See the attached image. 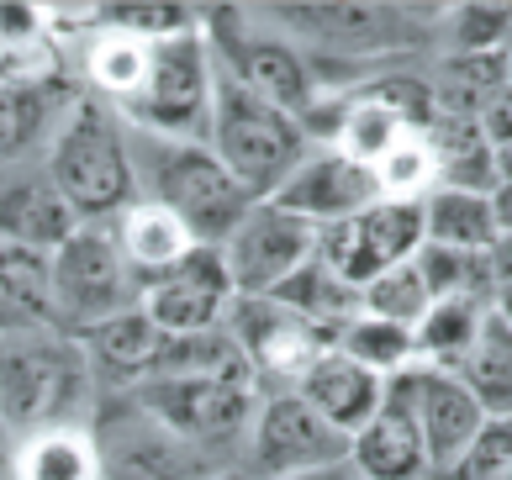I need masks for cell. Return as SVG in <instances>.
<instances>
[{"instance_id":"37","label":"cell","mask_w":512,"mask_h":480,"mask_svg":"<svg viewBox=\"0 0 512 480\" xmlns=\"http://www.w3.org/2000/svg\"><path fill=\"white\" fill-rule=\"evenodd\" d=\"M491 211H497V233L512 238V185H497V190H491Z\"/></svg>"},{"instance_id":"18","label":"cell","mask_w":512,"mask_h":480,"mask_svg":"<svg viewBox=\"0 0 512 480\" xmlns=\"http://www.w3.org/2000/svg\"><path fill=\"white\" fill-rule=\"evenodd\" d=\"M349 465L365 480H428L423 438H417L412 407L396 380H386V396L375 407V417L349 438Z\"/></svg>"},{"instance_id":"33","label":"cell","mask_w":512,"mask_h":480,"mask_svg":"<svg viewBox=\"0 0 512 480\" xmlns=\"http://www.w3.org/2000/svg\"><path fill=\"white\" fill-rule=\"evenodd\" d=\"M96 22L111 27V32L143 37V43H159V37H175V32L201 27V11L196 6H148V0H138V6H101Z\"/></svg>"},{"instance_id":"44","label":"cell","mask_w":512,"mask_h":480,"mask_svg":"<svg viewBox=\"0 0 512 480\" xmlns=\"http://www.w3.org/2000/svg\"><path fill=\"white\" fill-rule=\"evenodd\" d=\"M0 480H11V470H6V465H0Z\"/></svg>"},{"instance_id":"23","label":"cell","mask_w":512,"mask_h":480,"mask_svg":"<svg viewBox=\"0 0 512 480\" xmlns=\"http://www.w3.org/2000/svg\"><path fill=\"white\" fill-rule=\"evenodd\" d=\"M111 238H117V248H122V259H127V270L138 275V285L148 280V275H159V270H169L175 259H185L191 254V233L169 217V211H159L154 201H132L117 222H111Z\"/></svg>"},{"instance_id":"24","label":"cell","mask_w":512,"mask_h":480,"mask_svg":"<svg viewBox=\"0 0 512 480\" xmlns=\"http://www.w3.org/2000/svg\"><path fill=\"white\" fill-rule=\"evenodd\" d=\"M11 480H101V444L85 428H43L16 438Z\"/></svg>"},{"instance_id":"43","label":"cell","mask_w":512,"mask_h":480,"mask_svg":"<svg viewBox=\"0 0 512 480\" xmlns=\"http://www.w3.org/2000/svg\"><path fill=\"white\" fill-rule=\"evenodd\" d=\"M502 59H507V90H512V37H507V48H502Z\"/></svg>"},{"instance_id":"3","label":"cell","mask_w":512,"mask_h":480,"mask_svg":"<svg viewBox=\"0 0 512 480\" xmlns=\"http://www.w3.org/2000/svg\"><path fill=\"white\" fill-rule=\"evenodd\" d=\"M90 380L96 375L69 333H0V422L11 438H32L43 428H80Z\"/></svg>"},{"instance_id":"17","label":"cell","mask_w":512,"mask_h":480,"mask_svg":"<svg viewBox=\"0 0 512 480\" xmlns=\"http://www.w3.org/2000/svg\"><path fill=\"white\" fill-rule=\"evenodd\" d=\"M74 227L80 222L64 206L59 185L48 180L43 159L0 164V243L32 248V254H53Z\"/></svg>"},{"instance_id":"9","label":"cell","mask_w":512,"mask_h":480,"mask_svg":"<svg viewBox=\"0 0 512 480\" xmlns=\"http://www.w3.org/2000/svg\"><path fill=\"white\" fill-rule=\"evenodd\" d=\"M417 248H423V206L417 201H375L349 222H328L317 227L312 238V259L322 270H333L344 285L365 291V285L381 275L407 264Z\"/></svg>"},{"instance_id":"26","label":"cell","mask_w":512,"mask_h":480,"mask_svg":"<svg viewBox=\"0 0 512 480\" xmlns=\"http://www.w3.org/2000/svg\"><path fill=\"white\" fill-rule=\"evenodd\" d=\"M270 301L296 312V317H307V322H317V328H328V333H338L349 317H359V291L344 285L333 270H322L317 259H307L296 275L280 280L270 291Z\"/></svg>"},{"instance_id":"15","label":"cell","mask_w":512,"mask_h":480,"mask_svg":"<svg viewBox=\"0 0 512 480\" xmlns=\"http://www.w3.org/2000/svg\"><path fill=\"white\" fill-rule=\"evenodd\" d=\"M270 201L312 227H328V222H349L365 206H375L381 185H375V169L349 159L344 148H312Z\"/></svg>"},{"instance_id":"28","label":"cell","mask_w":512,"mask_h":480,"mask_svg":"<svg viewBox=\"0 0 512 480\" xmlns=\"http://www.w3.org/2000/svg\"><path fill=\"white\" fill-rule=\"evenodd\" d=\"M417 275H423L428 296L433 301H497V264H491V254H460V248H439V243H423L412 254Z\"/></svg>"},{"instance_id":"12","label":"cell","mask_w":512,"mask_h":480,"mask_svg":"<svg viewBox=\"0 0 512 480\" xmlns=\"http://www.w3.org/2000/svg\"><path fill=\"white\" fill-rule=\"evenodd\" d=\"M312 238H317L312 222L280 211L275 201H254L227 233V243L217 248L227 264V280H233V296H270L280 280L312 259Z\"/></svg>"},{"instance_id":"30","label":"cell","mask_w":512,"mask_h":480,"mask_svg":"<svg viewBox=\"0 0 512 480\" xmlns=\"http://www.w3.org/2000/svg\"><path fill=\"white\" fill-rule=\"evenodd\" d=\"M143 69H148V43L143 37L101 27V37L85 48V74H90V85H96L101 95H111V106H122L127 95L138 90Z\"/></svg>"},{"instance_id":"6","label":"cell","mask_w":512,"mask_h":480,"mask_svg":"<svg viewBox=\"0 0 512 480\" xmlns=\"http://www.w3.org/2000/svg\"><path fill=\"white\" fill-rule=\"evenodd\" d=\"M206 48H212V64L238 80L249 95L270 101L275 111H286L307 127L312 106H317V74L307 64V53L291 43V32L254 22L249 11H212L201 16Z\"/></svg>"},{"instance_id":"40","label":"cell","mask_w":512,"mask_h":480,"mask_svg":"<svg viewBox=\"0 0 512 480\" xmlns=\"http://www.w3.org/2000/svg\"><path fill=\"white\" fill-rule=\"evenodd\" d=\"M491 312H497V322L512 333V291H497V301H491Z\"/></svg>"},{"instance_id":"13","label":"cell","mask_w":512,"mask_h":480,"mask_svg":"<svg viewBox=\"0 0 512 480\" xmlns=\"http://www.w3.org/2000/svg\"><path fill=\"white\" fill-rule=\"evenodd\" d=\"M227 306H233V280L217 248H191L185 259H175L169 270L148 275L138 291V312L154 322L164 338L185 333H212L222 328Z\"/></svg>"},{"instance_id":"1","label":"cell","mask_w":512,"mask_h":480,"mask_svg":"<svg viewBox=\"0 0 512 480\" xmlns=\"http://www.w3.org/2000/svg\"><path fill=\"white\" fill-rule=\"evenodd\" d=\"M127 153L138 201H154L159 211H169L196 248H222L238 217L254 206L249 190L227 175L206 143H164L127 127Z\"/></svg>"},{"instance_id":"25","label":"cell","mask_w":512,"mask_h":480,"mask_svg":"<svg viewBox=\"0 0 512 480\" xmlns=\"http://www.w3.org/2000/svg\"><path fill=\"white\" fill-rule=\"evenodd\" d=\"M486 312L491 306L486 301H460V296H449V301H433L423 322L412 328V349H417V364H428V370H460V359L476 349V338L486 328Z\"/></svg>"},{"instance_id":"5","label":"cell","mask_w":512,"mask_h":480,"mask_svg":"<svg viewBox=\"0 0 512 480\" xmlns=\"http://www.w3.org/2000/svg\"><path fill=\"white\" fill-rule=\"evenodd\" d=\"M212 85H217V64L206 48V32H175L148 43V69L138 90L122 106H111L122 117V127L148 132L164 143H206L212 127Z\"/></svg>"},{"instance_id":"32","label":"cell","mask_w":512,"mask_h":480,"mask_svg":"<svg viewBox=\"0 0 512 480\" xmlns=\"http://www.w3.org/2000/svg\"><path fill=\"white\" fill-rule=\"evenodd\" d=\"M444 480H512V417H486V428L444 470Z\"/></svg>"},{"instance_id":"21","label":"cell","mask_w":512,"mask_h":480,"mask_svg":"<svg viewBox=\"0 0 512 480\" xmlns=\"http://www.w3.org/2000/svg\"><path fill=\"white\" fill-rule=\"evenodd\" d=\"M423 243L460 248V254H491L502 243L497 211L486 190H460V185H433L423 201Z\"/></svg>"},{"instance_id":"16","label":"cell","mask_w":512,"mask_h":480,"mask_svg":"<svg viewBox=\"0 0 512 480\" xmlns=\"http://www.w3.org/2000/svg\"><path fill=\"white\" fill-rule=\"evenodd\" d=\"M74 101L80 95L59 74H37V69L0 74V164L43 159Z\"/></svg>"},{"instance_id":"11","label":"cell","mask_w":512,"mask_h":480,"mask_svg":"<svg viewBox=\"0 0 512 480\" xmlns=\"http://www.w3.org/2000/svg\"><path fill=\"white\" fill-rule=\"evenodd\" d=\"M349 459V438L333 433L291 386L275 396H259L254 422H249V475L254 480H280L301 470H322Z\"/></svg>"},{"instance_id":"31","label":"cell","mask_w":512,"mask_h":480,"mask_svg":"<svg viewBox=\"0 0 512 480\" xmlns=\"http://www.w3.org/2000/svg\"><path fill=\"white\" fill-rule=\"evenodd\" d=\"M428 306H433V296H428V285H423V275H417L412 259L396 264V270H381L365 291H359V312L381 317V322H396V328H407V333L423 322Z\"/></svg>"},{"instance_id":"29","label":"cell","mask_w":512,"mask_h":480,"mask_svg":"<svg viewBox=\"0 0 512 480\" xmlns=\"http://www.w3.org/2000/svg\"><path fill=\"white\" fill-rule=\"evenodd\" d=\"M333 349L344 354V359H354V364H365V370H370V375H381V380H391V375H402V370H412V364H417L412 333H407V328H396V322L365 317V312L349 317L344 328H338Z\"/></svg>"},{"instance_id":"38","label":"cell","mask_w":512,"mask_h":480,"mask_svg":"<svg viewBox=\"0 0 512 480\" xmlns=\"http://www.w3.org/2000/svg\"><path fill=\"white\" fill-rule=\"evenodd\" d=\"M491 264H497V291H512V238L491 248Z\"/></svg>"},{"instance_id":"20","label":"cell","mask_w":512,"mask_h":480,"mask_svg":"<svg viewBox=\"0 0 512 480\" xmlns=\"http://www.w3.org/2000/svg\"><path fill=\"white\" fill-rule=\"evenodd\" d=\"M74 343H80L90 375L122 380V386H143V380L159 370V354H164V333L138 312V306L96 322V328H85V333H74Z\"/></svg>"},{"instance_id":"42","label":"cell","mask_w":512,"mask_h":480,"mask_svg":"<svg viewBox=\"0 0 512 480\" xmlns=\"http://www.w3.org/2000/svg\"><path fill=\"white\" fill-rule=\"evenodd\" d=\"M201 480H254L249 470H212V475H201Z\"/></svg>"},{"instance_id":"14","label":"cell","mask_w":512,"mask_h":480,"mask_svg":"<svg viewBox=\"0 0 512 480\" xmlns=\"http://www.w3.org/2000/svg\"><path fill=\"white\" fill-rule=\"evenodd\" d=\"M402 386L417 438H423V459H428V480H444V470L470 449V438L486 428V412L476 407V396L460 386V375L449 370H428V364H412V370L391 375Z\"/></svg>"},{"instance_id":"39","label":"cell","mask_w":512,"mask_h":480,"mask_svg":"<svg viewBox=\"0 0 512 480\" xmlns=\"http://www.w3.org/2000/svg\"><path fill=\"white\" fill-rule=\"evenodd\" d=\"M491 169H497V185H512V138L491 148Z\"/></svg>"},{"instance_id":"36","label":"cell","mask_w":512,"mask_h":480,"mask_svg":"<svg viewBox=\"0 0 512 480\" xmlns=\"http://www.w3.org/2000/svg\"><path fill=\"white\" fill-rule=\"evenodd\" d=\"M280 480H365L349 459H338V465H322V470H301V475H280Z\"/></svg>"},{"instance_id":"19","label":"cell","mask_w":512,"mask_h":480,"mask_svg":"<svg viewBox=\"0 0 512 480\" xmlns=\"http://www.w3.org/2000/svg\"><path fill=\"white\" fill-rule=\"evenodd\" d=\"M307 407L328 422L333 433H344V438H354L365 422L375 417V407H381V396H386V380L381 375H370L365 364H354V359H344L338 349H328L307 375L291 386Z\"/></svg>"},{"instance_id":"34","label":"cell","mask_w":512,"mask_h":480,"mask_svg":"<svg viewBox=\"0 0 512 480\" xmlns=\"http://www.w3.org/2000/svg\"><path fill=\"white\" fill-rule=\"evenodd\" d=\"M454 53H502L512 37V6H454L449 11Z\"/></svg>"},{"instance_id":"41","label":"cell","mask_w":512,"mask_h":480,"mask_svg":"<svg viewBox=\"0 0 512 480\" xmlns=\"http://www.w3.org/2000/svg\"><path fill=\"white\" fill-rule=\"evenodd\" d=\"M11 449H16V444H11V433H6V422H0V465H6V470H11Z\"/></svg>"},{"instance_id":"8","label":"cell","mask_w":512,"mask_h":480,"mask_svg":"<svg viewBox=\"0 0 512 480\" xmlns=\"http://www.w3.org/2000/svg\"><path fill=\"white\" fill-rule=\"evenodd\" d=\"M138 412L169 433L185 449H222L249 438V422L259 407V386L243 380H212V375H154L132 386Z\"/></svg>"},{"instance_id":"4","label":"cell","mask_w":512,"mask_h":480,"mask_svg":"<svg viewBox=\"0 0 512 480\" xmlns=\"http://www.w3.org/2000/svg\"><path fill=\"white\" fill-rule=\"evenodd\" d=\"M206 148L217 153V164L227 175L249 190V201H270L296 175V164L312 153V127H301L296 117L275 111L270 101L249 95L238 80H227L217 69Z\"/></svg>"},{"instance_id":"2","label":"cell","mask_w":512,"mask_h":480,"mask_svg":"<svg viewBox=\"0 0 512 480\" xmlns=\"http://www.w3.org/2000/svg\"><path fill=\"white\" fill-rule=\"evenodd\" d=\"M43 164H48V180L59 185L64 206L74 211L80 227H111L132 201H138L127 127L106 101L80 95V101L69 106L64 127L53 132Z\"/></svg>"},{"instance_id":"35","label":"cell","mask_w":512,"mask_h":480,"mask_svg":"<svg viewBox=\"0 0 512 480\" xmlns=\"http://www.w3.org/2000/svg\"><path fill=\"white\" fill-rule=\"evenodd\" d=\"M48 32V11L43 6H22V0H0V59L16 69H32L27 53L43 43Z\"/></svg>"},{"instance_id":"27","label":"cell","mask_w":512,"mask_h":480,"mask_svg":"<svg viewBox=\"0 0 512 480\" xmlns=\"http://www.w3.org/2000/svg\"><path fill=\"white\" fill-rule=\"evenodd\" d=\"M454 375H460V386L476 396L486 417H512V333L497 322V312H486L476 349L460 359Z\"/></svg>"},{"instance_id":"7","label":"cell","mask_w":512,"mask_h":480,"mask_svg":"<svg viewBox=\"0 0 512 480\" xmlns=\"http://www.w3.org/2000/svg\"><path fill=\"white\" fill-rule=\"evenodd\" d=\"M48 285H53V317L59 333H85L96 322L132 312L138 306V275L127 270L111 227H74V233L48 254Z\"/></svg>"},{"instance_id":"10","label":"cell","mask_w":512,"mask_h":480,"mask_svg":"<svg viewBox=\"0 0 512 480\" xmlns=\"http://www.w3.org/2000/svg\"><path fill=\"white\" fill-rule=\"evenodd\" d=\"M222 328H227V338L238 343V354L249 359L254 386L259 380H291L296 386V380L307 375L338 338L328 328H317V322L286 312V306H275L270 296H233Z\"/></svg>"},{"instance_id":"22","label":"cell","mask_w":512,"mask_h":480,"mask_svg":"<svg viewBox=\"0 0 512 480\" xmlns=\"http://www.w3.org/2000/svg\"><path fill=\"white\" fill-rule=\"evenodd\" d=\"M43 328H59L48 254L0 243V333H43Z\"/></svg>"}]
</instances>
